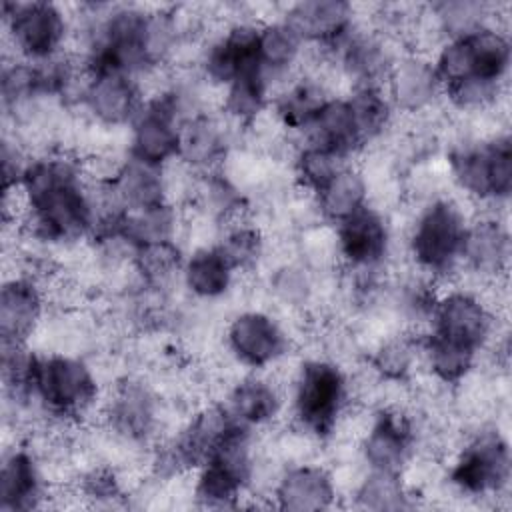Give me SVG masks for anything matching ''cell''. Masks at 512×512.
Listing matches in <instances>:
<instances>
[{
  "instance_id": "1",
  "label": "cell",
  "mask_w": 512,
  "mask_h": 512,
  "mask_svg": "<svg viewBox=\"0 0 512 512\" xmlns=\"http://www.w3.org/2000/svg\"><path fill=\"white\" fill-rule=\"evenodd\" d=\"M20 188L26 198V216L20 224L24 242L56 260L90 242L96 206L80 154L70 150L34 154Z\"/></svg>"
},
{
  "instance_id": "2",
  "label": "cell",
  "mask_w": 512,
  "mask_h": 512,
  "mask_svg": "<svg viewBox=\"0 0 512 512\" xmlns=\"http://www.w3.org/2000/svg\"><path fill=\"white\" fill-rule=\"evenodd\" d=\"M442 164L450 190L474 210L506 212L512 192V138L508 128L472 132L462 120L448 118Z\"/></svg>"
},
{
  "instance_id": "3",
  "label": "cell",
  "mask_w": 512,
  "mask_h": 512,
  "mask_svg": "<svg viewBox=\"0 0 512 512\" xmlns=\"http://www.w3.org/2000/svg\"><path fill=\"white\" fill-rule=\"evenodd\" d=\"M472 214L474 208L452 190L414 204L400 240L406 266L440 286L454 282Z\"/></svg>"
},
{
  "instance_id": "4",
  "label": "cell",
  "mask_w": 512,
  "mask_h": 512,
  "mask_svg": "<svg viewBox=\"0 0 512 512\" xmlns=\"http://www.w3.org/2000/svg\"><path fill=\"white\" fill-rule=\"evenodd\" d=\"M106 384L90 356L38 350L32 368L36 424L80 428L98 418Z\"/></svg>"
},
{
  "instance_id": "5",
  "label": "cell",
  "mask_w": 512,
  "mask_h": 512,
  "mask_svg": "<svg viewBox=\"0 0 512 512\" xmlns=\"http://www.w3.org/2000/svg\"><path fill=\"white\" fill-rule=\"evenodd\" d=\"M512 456L502 424L492 418L464 426L444 458V498L496 506L510 492Z\"/></svg>"
},
{
  "instance_id": "6",
  "label": "cell",
  "mask_w": 512,
  "mask_h": 512,
  "mask_svg": "<svg viewBox=\"0 0 512 512\" xmlns=\"http://www.w3.org/2000/svg\"><path fill=\"white\" fill-rule=\"evenodd\" d=\"M286 396L288 424L324 446L336 436L342 418L354 404L348 368L320 352L292 358Z\"/></svg>"
},
{
  "instance_id": "7",
  "label": "cell",
  "mask_w": 512,
  "mask_h": 512,
  "mask_svg": "<svg viewBox=\"0 0 512 512\" xmlns=\"http://www.w3.org/2000/svg\"><path fill=\"white\" fill-rule=\"evenodd\" d=\"M294 320L266 304L238 306L222 322L220 350L242 372L274 370L294 354Z\"/></svg>"
},
{
  "instance_id": "8",
  "label": "cell",
  "mask_w": 512,
  "mask_h": 512,
  "mask_svg": "<svg viewBox=\"0 0 512 512\" xmlns=\"http://www.w3.org/2000/svg\"><path fill=\"white\" fill-rule=\"evenodd\" d=\"M442 90L458 84L508 88L512 42L506 22H490L468 34L450 38L432 54Z\"/></svg>"
},
{
  "instance_id": "9",
  "label": "cell",
  "mask_w": 512,
  "mask_h": 512,
  "mask_svg": "<svg viewBox=\"0 0 512 512\" xmlns=\"http://www.w3.org/2000/svg\"><path fill=\"white\" fill-rule=\"evenodd\" d=\"M96 422L124 442L150 452L168 432L166 400L152 378L126 372L106 388Z\"/></svg>"
},
{
  "instance_id": "10",
  "label": "cell",
  "mask_w": 512,
  "mask_h": 512,
  "mask_svg": "<svg viewBox=\"0 0 512 512\" xmlns=\"http://www.w3.org/2000/svg\"><path fill=\"white\" fill-rule=\"evenodd\" d=\"M4 56L44 62L70 52L74 24L64 4L48 0L2 2Z\"/></svg>"
},
{
  "instance_id": "11",
  "label": "cell",
  "mask_w": 512,
  "mask_h": 512,
  "mask_svg": "<svg viewBox=\"0 0 512 512\" xmlns=\"http://www.w3.org/2000/svg\"><path fill=\"white\" fill-rule=\"evenodd\" d=\"M366 468L404 472L420 454V422L412 404H380L372 408L358 440Z\"/></svg>"
},
{
  "instance_id": "12",
  "label": "cell",
  "mask_w": 512,
  "mask_h": 512,
  "mask_svg": "<svg viewBox=\"0 0 512 512\" xmlns=\"http://www.w3.org/2000/svg\"><path fill=\"white\" fill-rule=\"evenodd\" d=\"M404 52L406 48L396 36L358 22L326 56L332 62L344 94L360 86H384L394 62Z\"/></svg>"
},
{
  "instance_id": "13",
  "label": "cell",
  "mask_w": 512,
  "mask_h": 512,
  "mask_svg": "<svg viewBox=\"0 0 512 512\" xmlns=\"http://www.w3.org/2000/svg\"><path fill=\"white\" fill-rule=\"evenodd\" d=\"M340 270H388L394 266L398 232L392 214L366 204L334 226Z\"/></svg>"
},
{
  "instance_id": "14",
  "label": "cell",
  "mask_w": 512,
  "mask_h": 512,
  "mask_svg": "<svg viewBox=\"0 0 512 512\" xmlns=\"http://www.w3.org/2000/svg\"><path fill=\"white\" fill-rule=\"evenodd\" d=\"M512 242L506 212L474 210L462 248L460 272L454 282L484 288L504 282L510 268Z\"/></svg>"
},
{
  "instance_id": "15",
  "label": "cell",
  "mask_w": 512,
  "mask_h": 512,
  "mask_svg": "<svg viewBox=\"0 0 512 512\" xmlns=\"http://www.w3.org/2000/svg\"><path fill=\"white\" fill-rule=\"evenodd\" d=\"M230 418L256 432L274 430L288 410L286 378L274 368L238 374L218 396Z\"/></svg>"
},
{
  "instance_id": "16",
  "label": "cell",
  "mask_w": 512,
  "mask_h": 512,
  "mask_svg": "<svg viewBox=\"0 0 512 512\" xmlns=\"http://www.w3.org/2000/svg\"><path fill=\"white\" fill-rule=\"evenodd\" d=\"M48 312L46 278L30 270L6 272L0 288V346L32 344Z\"/></svg>"
},
{
  "instance_id": "17",
  "label": "cell",
  "mask_w": 512,
  "mask_h": 512,
  "mask_svg": "<svg viewBox=\"0 0 512 512\" xmlns=\"http://www.w3.org/2000/svg\"><path fill=\"white\" fill-rule=\"evenodd\" d=\"M146 94L140 78L124 72H86V84L76 112L92 126L122 132L128 130Z\"/></svg>"
},
{
  "instance_id": "18",
  "label": "cell",
  "mask_w": 512,
  "mask_h": 512,
  "mask_svg": "<svg viewBox=\"0 0 512 512\" xmlns=\"http://www.w3.org/2000/svg\"><path fill=\"white\" fill-rule=\"evenodd\" d=\"M54 498L42 460L26 436L16 438L2 452L0 512H32L48 508Z\"/></svg>"
},
{
  "instance_id": "19",
  "label": "cell",
  "mask_w": 512,
  "mask_h": 512,
  "mask_svg": "<svg viewBox=\"0 0 512 512\" xmlns=\"http://www.w3.org/2000/svg\"><path fill=\"white\" fill-rule=\"evenodd\" d=\"M242 132L218 110L194 112L180 126L176 160L196 174L220 170L230 152L240 146Z\"/></svg>"
},
{
  "instance_id": "20",
  "label": "cell",
  "mask_w": 512,
  "mask_h": 512,
  "mask_svg": "<svg viewBox=\"0 0 512 512\" xmlns=\"http://www.w3.org/2000/svg\"><path fill=\"white\" fill-rule=\"evenodd\" d=\"M384 92L398 118L412 120L442 110V84L432 56L406 50L392 66Z\"/></svg>"
},
{
  "instance_id": "21",
  "label": "cell",
  "mask_w": 512,
  "mask_h": 512,
  "mask_svg": "<svg viewBox=\"0 0 512 512\" xmlns=\"http://www.w3.org/2000/svg\"><path fill=\"white\" fill-rule=\"evenodd\" d=\"M340 492L328 462L308 460L282 468L270 506L286 512H320L340 504Z\"/></svg>"
},
{
  "instance_id": "22",
  "label": "cell",
  "mask_w": 512,
  "mask_h": 512,
  "mask_svg": "<svg viewBox=\"0 0 512 512\" xmlns=\"http://www.w3.org/2000/svg\"><path fill=\"white\" fill-rule=\"evenodd\" d=\"M282 18L306 46L330 54L356 26V4L344 0H300L282 8Z\"/></svg>"
},
{
  "instance_id": "23",
  "label": "cell",
  "mask_w": 512,
  "mask_h": 512,
  "mask_svg": "<svg viewBox=\"0 0 512 512\" xmlns=\"http://www.w3.org/2000/svg\"><path fill=\"white\" fill-rule=\"evenodd\" d=\"M240 276L216 244L194 246L186 250L180 268V292L206 306H218L238 294Z\"/></svg>"
},
{
  "instance_id": "24",
  "label": "cell",
  "mask_w": 512,
  "mask_h": 512,
  "mask_svg": "<svg viewBox=\"0 0 512 512\" xmlns=\"http://www.w3.org/2000/svg\"><path fill=\"white\" fill-rule=\"evenodd\" d=\"M330 96H336V92L326 78L296 72L272 94L268 110L290 138L314 118Z\"/></svg>"
},
{
  "instance_id": "25",
  "label": "cell",
  "mask_w": 512,
  "mask_h": 512,
  "mask_svg": "<svg viewBox=\"0 0 512 512\" xmlns=\"http://www.w3.org/2000/svg\"><path fill=\"white\" fill-rule=\"evenodd\" d=\"M290 140L296 144H314L338 152L354 162L364 156V148L356 134L344 94L330 96L314 114V118L298 134L290 136Z\"/></svg>"
},
{
  "instance_id": "26",
  "label": "cell",
  "mask_w": 512,
  "mask_h": 512,
  "mask_svg": "<svg viewBox=\"0 0 512 512\" xmlns=\"http://www.w3.org/2000/svg\"><path fill=\"white\" fill-rule=\"evenodd\" d=\"M240 278L260 274L268 260L270 232L266 226L248 212L220 226L218 238L214 242Z\"/></svg>"
},
{
  "instance_id": "27",
  "label": "cell",
  "mask_w": 512,
  "mask_h": 512,
  "mask_svg": "<svg viewBox=\"0 0 512 512\" xmlns=\"http://www.w3.org/2000/svg\"><path fill=\"white\" fill-rule=\"evenodd\" d=\"M306 44L294 28L280 16L268 18L258 26V56L272 82V94L290 80L300 66Z\"/></svg>"
},
{
  "instance_id": "28",
  "label": "cell",
  "mask_w": 512,
  "mask_h": 512,
  "mask_svg": "<svg viewBox=\"0 0 512 512\" xmlns=\"http://www.w3.org/2000/svg\"><path fill=\"white\" fill-rule=\"evenodd\" d=\"M364 154L382 146L398 128V114L384 86H360L344 92Z\"/></svg>"
},
{
  "instance_id": "29",
  "label": "cell",
  "mask_w": 512,
  "mask_h": 512,
  "mask_svg": "<svg viewBox=\"0 0 512 512\" xmlns=\"http://www.w3.org/2000/svg\"><path fill=\"white\" fill-rule=\"evenodd\" d=\"M364 360L384 382L412 384L422 374L420 332L400 330L386 334L366 350Z\"/></svg>"
},
{
  "instance_id": "30",
  "label": "cell",
  "mask_w": 512,
  "mask_h": 512,
  "mask_svg": "<svg viewBox=\"0 0 512 512\" xmlns=\"http://www.w3.org/2000/svg\"><path fill=\"white\" fill-rule=\"evenodd\" d=\"M320 220L336 226L370 204V188L360 162L346 164L314 194Z\"/></svg>"
},
{
  "instance_id": "31",
  "label": "cell",
  "mask_w": 512,
  "mask_h": 512,
  "mask_svg": "<svg viewBox=\"0 0 512 512\" xmlns=\"http://www.w3.org/2000/svg\"><path fill=\"white\" fill-rule=\"evenodd\" d=\"M272 100V82L262 66L238 74L220 96L218 112L238 128L250 126L258 120Z\"/></svg>"
},
{
  "instance_id": "32",
  "label": "cell",
  "mask_w": 512,
  "mask_h": 512,
  "mask_svg": "<svg viewBox=\"0 0 512 512\" xmlns=\"http://www.w3.org/2000/svg\"><path fill=\"white\" fill-rule=\"evenodd\" d=\"M124 210H140L170 202L164 168L126 158L116 178L108 184Z\"/></svg>"
},
{
  "instance_id": "33",
  "label": "cell",
  "mask_w": 512,
  "mask_h": 512,
  "mask_svg": "<svg viewBox=\"0 0 512 512\" xmlns=\"http://www.w3.org/2000/svg\"><path fill=\"white\" fill-rule=\"evenodd\" d=\"M348 504L358 510H406L420 506V496L406 484L400 472L366 468L360 482L346 498Z\"/></svg>"
},
{
  "instance_id": "34",
  "label": "cell",
  "mask_w": 512,
  "mask_h": 512,
  "mask_svg": "<svg viewBox=\"0 0 512 512\" xmlns=\"http://www.w3.org/2000/svg\"><path fill=\"white\" fill-rule=\"evenodd\" d=\"M186 256L182 240L142 244L132 250V266L144 286L158 290L180 288V268Z\"/></svg>"
},
{
  "instance_id": "35",
  "label": "cell",
  "mask_w": 512,
  "mask_h": 512,
  "mask_svg": "<svg viewBox=\"0 0 512 512\" xmlns=\"http://www.w3.org/2000/svg\"><path fill=\"white\" fill-rule=\"evenodd\" d=\"M288 156V174L294 186L316 194L332 176H336L346 164L354 162L344 158L338 152L314 146V144H296L290 140Z\"/></svg>"
}]
</instances>
